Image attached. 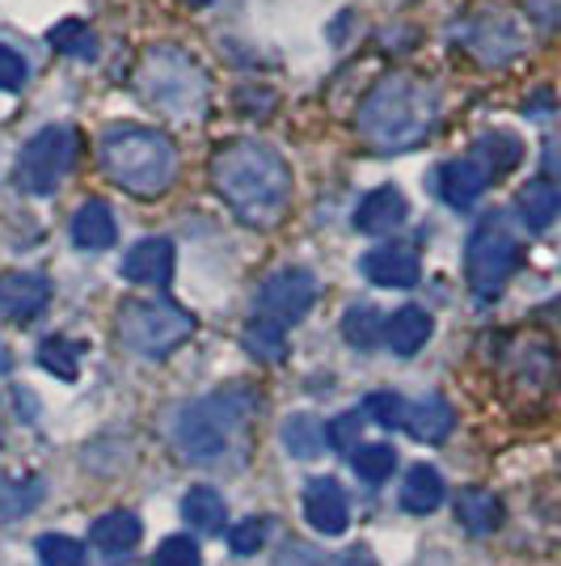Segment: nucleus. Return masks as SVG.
I'll return each mask as SVG.
<instances>
[{"label":"nucleus","instance_id":"obj_1","mask_svg":"<svg viewBox=\"0 0 561 566\" xmlns=\"http://www.w3.org/2000/svg\"><path fill=\"white\" fill-rule=\"evenodd\" d=\"M211 187L233 208L236 220L271 229L292 203V166L271 144L233 140L211 157Z\"/></svg>","mask_w":561,"mask_h":566},{"label":"nucleus","instance_id":"obj_2","mask_svg":"<svg viewBox=\"0 0 561 566\" xmlns=\"http://www.w3.org/2000/svg\"><path fill=\"white\" fill-rule=\"evenodd\" d=\"M440 123V90L422 76H384L359 106V136L375 153H414Z\"/></svg>","mask_w":561,"mask_h":566},{"label":"nucleus","instance_id":"obj_3","mask_svg":"<svg viewBox=\"0 0 561 566\" xmlns=\"http://www.w3.org/2000/svg\"><path fill=\"white\" fill-rule=\"evenodd\" d=\"M97 157L106 178L136 199H157L178 182V148L157 127H136V123L106 127L97 140Z\"/></svg>","mask_w":561,"mask_h":566},{"label":"nucleus","instance_id":"obj_4","mask_svg":"<svg viewBox=\"0 0 561 566\" xmlns=\"http://www.w3.org/2000/svg\"><path fill=\"white\" fill-rule=\"evenodd\" d=\"M250 419H254L250 389H220V394H208L178 410L173 444L194 465H220L233 457V449L245 444Z\"/></svg>","mask_w":561,"mask_h":566},{"label":"nucleus","instance_id":"obj_5","mask_svg":"<svg viewBox=\"0 0 561 566\" xmlns=\"http://www.w3.org/2000/svg\"><path fill=\"white\" fill-rule=\"evenodd\" d=\"M136 94L173 118H203L208 115V72L182 48H152L131 72Z\"/></svg>","mask_w":561,"mask_h":566},{"label":"nucleus","instance_id":"obj_6","mask_svg":"<svg viewBox=\"0 0 561 566\" xmlns=\"http://www.w3.org/2000/svg\"><path fill=\"white\" fill-rule=\"evenodd\" d=\"M519 262H523V245H519V237H515L511 224L502 220V212L481 216L465 245V275H468L473 296L494 301V296L511 283V275L519 271Z\"/></svg>","mask_w":561,"mask_h":566},{"label":"nucleus","instance_id":"obj_7","mask_svg":"<svg viewBox=\"0 0 561 566\" xmlns=\"http://www.w3.org/2000/svg\"><path fill=\"white\" fill-rule=\"evenodd\" d=\"M194 334V317L173 301H131L118 308V338L136 355L165 359Z\"/></svg>","mask_w":561,"mask_h":566},{"label":"nucleus","instance_id":"obj_8","mask_svg":"<svg viewBox=\"0 0 561 566\" xmlns=\"http://www.w3.org/2000/svg\"><path fill=\"white\" fill-rule=\"evenodd\" d=\"M72 166H76V132L64 123H51L22 144V153L13 161V187L34 199H47L60 190Z\"/></svg>","mask_w":561,"mask_h":566},{"label":"nucleus","instance_id":"obj_9","mask_svg":"<svg viewBox=\"0 0 561 566\" xmlns=\"http://www.w3.org/2000/svg\"><path fill=\"white\" fill-rule=\"evenodd\" d=\"M313 305H317V275L305 266H283L257 287V317L279 331L296 326Z\"/></svg>","mask_w":561,"mask_h":566},{"label":"nucleus","instance_id":"obj_10","mask_svg":"<svg viewBox=\"0 0 561 566\" xmlns=\"http://www.w3.org/2000/svg\"><path fill=\"white\" fill-rule=\"evenodd\" d=\"M461 43H465L473 60L498 69V64H511L515 55L523 51V30L507 13H477V18H468L461 25Z\"/></svg>","mask_w":561,"mask_h":566},{"label":"nucleus","instance_id":"obj_11","mask_svg":"<svg viewBox=\"0 0 561 566\" xmlns=\"http://www.w3.org/2000/svg\"><path fill=\"white\" fill-rule=\"evenodd\" d=\"M431 187H435V195L444 199L447 208L468 212L486 195V187H490V169L481 166L477 157H456V161H444V166L435 169Z\"/></svg>","mask_w":561,"mask_h":566},{"label":"nucleus","instance_id":"obj_12","mask_svg":"<svg viewBox=\"0 0 561 566\" xmlns=\"http://www.w3.org/2000/svg\"><path fill=\"white\" fill-rule=\"evenodd\" d=\"M51 301V283L34 271H9L0 275V317L4 322H30Z\"/></svg>","mask_w":561,"mask_h":566},{"label":"nucleus","instance_id":"obj_13","mask_svg":"<svg viewBox=\"0 0 561 566\" xmlns=\"http://www.w3.org/2000/svg\"><path fill=\"white\" fill-rule=\"evenodd\" d=\"M305 516L317 533L326 537H338L347 533L351 524V503H347V491L334 482V478H313L305 486Z\"/></svg>","mask_w":561,"mask_h":566},{"label":"nucleus","instance_id":"obj_14","mask_svg":"<svg viewBox=\"0 0 561 566\" xmlns=\"http://www.w3.org/2000/svg\"><path fill=\"white\" fill-rule=\"evenodd\" d=\"M405 220H410V199H405L398 187H375L372 195H363L359 208H354V229L368 237L398 233Z\"/></svg>","mask_w":561,"mask_h":566},{"label":"nucleus","instance_id":"obj_15","mask_svg":"<svg viewBox=\"0 0 561 566\" xmlns=\"http://www.w3.org/2000/svg\"><path fill=\"white\" fill-rule=\"evenodd\" d=\"M359 271L363 280L375 283V287H414L422 275V262L414 250L405 245H380V250H368L359 259Z\"/></svg>","mask_w":561,"mask_h":566},{"label":"nucleus","instance_id":"obj_16","mask_svg":"<svg viewBox=\"0 0 561 566\" xmlns=\"http://www.w3.org/2000/svg\"><path fill=\"white\" fill-rule=\"evenodd\" d=\"M173 275V241L169 237H144L127 250L123 259V280L144 283V287H161Z\"/></svg>","mask_w":561,"mask_h":566},{"label":"nucleus","instance_id":"obj_17","mask_svg":"<svg viewBox=\"0 0 561 566\" xmlns=\"http://www.w3.org/2000/svg\"><path fill=\"white\" fill-rule=\"evenodd\" d=\"M72 241L76 250H110L118 241V220L106 199L81 203V212L72 216Z\"/></svg>","mask_w":561,"mask_h":566},{"label":"nucleus","instance_id":"obj_18","mask_svg":"<svg viewBox=\"0 0 561 566\" xmlns=\"http://www.w3.org/2000/svg\"><path fill=\"white\" fill-rule=\"evenodd\" d=\"M515 212H519V220H523L532 233H544L561 216V187L553 178H532L528 187L515 195Z\"/></svg>","mask_w":561,"mask_h":566},{"label":"nucleus","instance_id":"obj_19","mask_svg":"<svg viewBox=\"0 0 561 566\" xmlns=\"http://www.w3.org/2000/svg\"><path fill=\"white\" fill-rule=\"evenodd\" d=\"M435 331V322H431V313L419 305H405L398 308L393 317H389V326H384V338H389V347L398 355H419L426 347V338Z\"/></svg>","mask_w":561,"mask_h":566},{"label":"nucleus","instance_id":"obj_20","mask_svg":"<svg viewBox=\"0 0 561 566\" xmlns=\"http://www.w3.org/2000/svg\"><path fill=\"white\" fill-rule=\"evenodd\" d=\"M405 427L414 431V440H422V444H440L456 427V410L444 398H422L410 406V423Z\"/></svg>","mask_w":561,"mask_h":566},{"label":"nucleus","instance_id":"obj_21","mask_svg":"<svg viewBox=\"0 0 561 566\" xmlns=\"http://www.w3.org/2000/svg\"><path fill=\"white\" fill-rule=\"evenodd\" d=\"M444 503V478L431 470V465H414L401 482V507L414 512V516H426Z\"/></svg>","mask_w":561,"mask_h":566},{"label":"nucleus","instance_id":"obj_22","mask_svg":"<svg viewBox=\"0 0 561 566\" xmlns=\"http://www.w3.org/2000/svg\"><path fill=\"white\" fill-rule=\"evenodd\" d=\"M456 516H461V524H465L468 533L486 537V533H494L502 524V503H498V495L481 491V486H468L456 499Z\"/></svg>","mask_w":561,"mask_h":566},{"label":"nucleus","instance_id":"obj_23","mask_svg":"<svg viewBox=\"0 0 561 566\" xmlns=\"http://www.w3.org/2000/svg\"><path fill=\"white\" fill-rule=\"evenodd\" d=\"M473 157L490 169V178L494 174H511L523 161V140L515 132H486V136H477V144H473Z\"/></svg>","mask_w":561,"mask_h":566},{"label":"nucleus","instance_id":"obj_24","mask_svg":"<svg viewBox=\"0 0 561 566\" xmlns=\"http://www.w3.org/2000/svg\"><path fill=\"white\" fill-rule=\"evenodd\" d=\"M182 516H187L190 528H199V533H220L224 528V499L215 495L211 486H190L187 499H182Z\"/></svg>","mask_w":561,"mask_h":566},{"label":"nucleus","instance_id":"obj_25","mask_svg":"<svg viewBox=\"0 0 561 566\" xmlns=\"http://www.w3.org/2000/svg\"><path fill=\"white\" fill-rule=\"evenodd\" d=\"M94 542L110 554H123L140 542V520L131 512H106V516L94 520Z\"/></svg>","mask_w":561,"mask_h":566},{"label":"nucleus","instance_id":"obj_26","mask_svg":"<svg viewBox=\"0 0 561 566\" xmlns=\"http://www.w3.org/2000/svg\"><path fill=\"white\" fill-rule=\"evenodd\" d=\"M51 48L72 60H97V34L81 18H64L60 25H51Z\"/></svg>","mask_w":561,"mask_h":566},{"label":"nucleus","instance_id":"obj_27","mask_svg":"<svg viewBox=\"0 0 561 566\" xmlns=\"http://www.w3.org/2000/svg\"><path fill=\"white\" fill-rule=\"evenodd\" d=\"M283 444L292 457H300V461H313L317 452L326 449V427L317 423L313 415H292L287 423H283Z\"/></svg>","mask_w":561,"mask_h":566},{"label":"nucleus","instance_id":"obj_28","mask_svg":"<svg viewBox=\"0 0 561 566\" xmlns=\"http://www.w3.org/2000/svg\"><path fill=\"white\" fill-rule=\"evenodd\" d=\"M384 317H380V308L375 305H351L347 308V317H342V334H347V343L359 347V352H368L375 347L380 338H384Z\"/></svg>","mask_w":561,"mask_h":566},{"label":"nucleus","instance_id":"obj_29","mask_svg":"<svg viewBox=\"0 0 561 566\" xmlns=\"http://www.w3.org/2000/svg\"><path fill=\"white\" fill-rule=\"evenodd\" d=\"M245 352L254 355V359H271V364H279L283 355H287V331H279V326H271V322L254 317V322L245 326Z\"/></svg>","mask_w":561,"mask_h":566},{"label":"nucleus","instance_id":"obj_30","mask_svg":"<svg viewBox=\"0 0 561 566\" xmlns=\"http://www.w3.org/2000/svg\"><path fill=\"white\" fill-rule=\"evenodd\" d=\"M39 364L47 368L51 377L76 380V373H81V347H76L72 338H47V343L39 347Z\"/></svg>","mask_w":561,"mask_h":566},{"label":"nucleus","instance_id":"obj_31","mask_svg":"<svg viewBox=\"0 0 561 566\" xmlns=\"http://www.w3.org/2000/svg\"><path fill=\"white\" fill-rule=\"evenodd\" d=\"M351 457H354V473H359L368 486H380V482L393 473V465H398V452L389 449V444H359Z\"/></svg>","mask_w":561,"mask_h":566},{"label":"nucleus","instance_id":"obj_32","mask_svg":"<svg viewBox=\"0 0 561 566\" xmlns=\"http://www.w3.org/2000/svg\"><path fill=\"white\" fill-rule=\"evenodd\" d=\"M363 415L375 419L380 427H405L410 423V401L401 398V394H372V398L363 401Z\"/></svg>","mask_w":561,"mask_h":566},{"label":"nucleus","instance_id":"obj_33","mask_svg":"<svg viewBox=\"0 0 561 566\" xmlns=\"http://www.w3.org/2000/svg\"><path fill=\"white\" fill-rule=\"evenodd\" d=\"M275 566H372V558H363V554L329 558V554H321V549H308V545H287Z\"/></svg>","mask_w":561,"mask_h":566},{"label":"nucleus","instance_id":"obj_34","mask_svg":"<svg viewBox=\"0 0 561 566\" xmlns=\"http://www.w3.org/2000/svg\"><path fill=\"white\" fill-rule=\"evenodd\" d=\"M39 563L43 566H85V549L64 537V533H47L39 537Z\"/></svg>","mask_w":561,"mask_h":566},{"label":"nucleus","instance_id":"obj_35","mask_svg":"<svg viewBox=\"0 0 561 566\" xmlns=\"http://www.w3.org/2000/svg\"><path fill=\"white\" fill-rule=\"evenodd\" d=\"M157 566H199L203 558H199V545L190 542V537H165L161 545H157V558H152Z\"/></svg>","mask_w":561,"mask_h":566},{"label":"nucleus","instance_id":"obj_36","mask_svg":"<svg viewBox=\"0 0 561 566\" xmlns=\"http://www.w3.org/2000/svg\"><path fill=\"white\" fill-rule=\"evenodd\" d=\"M359 423H363V415H338L334 423L326 427V444H334L338 452H354L359 449Z\"/></svg>","mask_w":561,"mask_h":566},{"label":"nucleus","instance_id":"obj_37","mask_svg":"<svg viewBox=\"0 0 561 566\" xmlns=\"http://www.w3.org/2000/svg\"><path fill=\"white\" fill-rule=\"evenodd\" d=\"M262 542H266V524L262 520H241V524H233V533H229L233 554H257Z\"/></svg>","mask_w":561,"mask_h":566},{"label":"nucleus","instance_id":"obj_38","mask_svg":"<svg viewBox=\"0 0 561 566\" xmlns=\"http://www.w3.org/2000/svg\"><path fill=\"white\" fill-rule=\"evenodd\" d=\"M22 81H25V60L13 48L0 43V94L22 90Z\"/></svg>","mask_w":561,"mask_h":566},{"label":"nucleus","instance_id":"obj_39","mask_svg":"<svg viewBox=\"0 0 561 566\" xmlns=\"http://www.w3.org/2000/svg\"><path fill=\"white\" fill-rule=\"evenodd\" d=\"M528 13H532V22L537 25L558 30L561 34V0H528Z\"/></svg>","mask_w":561,"mask_h":566},{"label":"nucleus","instance_id":"obj_40","mask_svg":"<svg viewBox=\"0 0 561 566\" xmlns=\"http://www.w3.org/2000/svg\"><path fill=\"white\" fill-rule=\"evenodd\" d=\"M4 368H9V359H4V347H0V373H4Z\"/></svg>","mask_w":561,"mask_h":566},{"label":"nucleus","instance_id":"obj_41","mask_svg":"<svg viewBox=\"0 0 561 566\" xmlns=\"http://www.w3.org/2000/svg\"><path fill=\"white\" fill-rule=\"evenodd\" d=\"M190 4H211V0H190Z\"/></svg>","mask_w":561,"mask_h":566}]
</instances>
